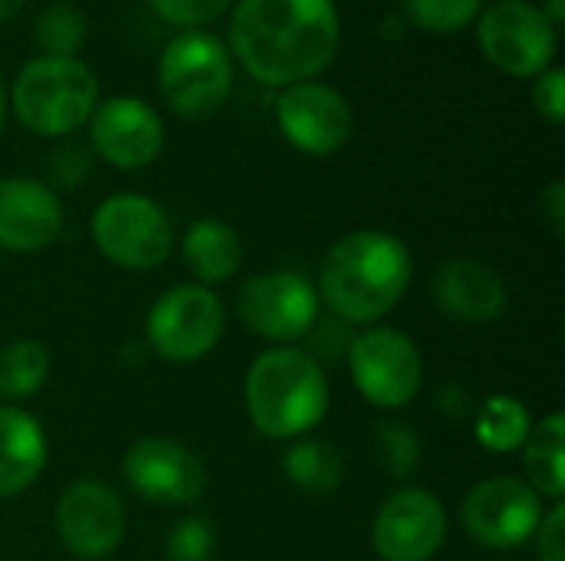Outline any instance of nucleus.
Masks as SVG:
<instances>
[{"label":"nucleus","mask_w":565,"mask_h":561,"mask_svg":"<svg viewBox=\"0 0 565 561\" xmlns=\"http://www.w3.org/2000/svg\"><path fill=\"white\" fill-rule=\"evenodd\" d=\"M565 417L556 410L546 420H540L526 443H523V466L530 476V486L540 499L563 503L565 496Z\"/></svg>","instance_id":"21"},{"label":"nucleus","mask_w":565,"mask_h":561,"mask_svg":"<svg viewBox=\"0 0 565 561\" xmlns=\"http://www.w3.org/2000/svg\"><path fill=\"white\" fill-rule=\"evenodd\" d=\"M245 410L258 433L271 440H295L315 430L328 413L324 367L301 347L258 354L245 377Z\"/></svg>","instance_id":"3"},{"label":"nucleus","mask_w":565,"mask_h":561,"mask_svg":"<svg viewBox=\"0 0 565 561\" xmlns=\"http://www.w3.org/2000/svg\"><path fill=\"white\" fill-rule=\"evenodd\" d=\"M63 231L60 195L36 179H0V248L13 255H36Z\"/></svg>","instance_id":"18"},{"label":"nucleus","mask_w":565,"mask_h":561,"mask_svg":"<svg viewBox=\"0 0 565 561\" xmlns=\"http://www.w3.org/2000/svg\"><path fill=\"white\" fill-rule=\"evenodd\" d=\"M348 364L361 397L381 410L407 407L424 387V360L414 344L397 327H371L358 334L348 347Z\"/></svg>","instance_id":"9"},{"label":"nucleus","mask_w":565,"mask_h":561,"mask_svg":"<svg viewBox=\"0 0 565 561\" xmlns=\"http://www.w3.org/2000/svg\"><path fill=\"white\" fill-rule=\"evenodd\" d=\"M543 499L536 489L513 476H493L477 483L463 499V529L477 546L516 549L536 536L543 519Z\"/></svg>","instance_id":"12"},{"label":"nucleus","mask_w":565,"mask_h":561,"mask_svg":"<svg viewBox=\"0 0 565 561\" xmlns=\"http://www.w3.org/2000/svg\"><path fill=\"white\" fill-rule=\"evenodd\" d=\"M23 3H26V0H0V23L10 20V17H17V13L23 10Z\"/></svg>","instance_id":"36"},{"label":"nucleus","mask_w":565,"mask_h":561,"mask_svg":"<svg viewBox=\"0 0 565 561\" xmlns=\"http://www.w3.org/2000/svg\"><path fill=\"white\" fill-rule=\"evenodd\" d=\"M318 288L298 271L252 274L238 291V317L265 341L295 344L318 324Z\"/></svg>","instance_id":"10"},{"label":"nucleus","mask_w":565,"mask_h":561,"mask_svg":"<svg viewBox=\"0 0 565 561\" xmlns=\"http://www.w3.org/2000/svg\"><path fill=\"white\" fill-rule=\"evenodd\" d=\"M530 430H533V420H530L526 403L510 393H493L477 410V440L490 453L507 456V453L523 450Z\"/></svg>","instance_id":"22"},{"label":"nucleus","mask_w":565,"mask_h":561,"mask_svg":"<svg viewBox=\"0 0 565 561\" xmlns=\"http://www.w3.org/2000/svg\"><path fill=\"white\" fill-rule=\"evenodd\" d=\"M93 241L116 268L152 271L172 251V225L152 198L119 192L103 198L93 212Z\"/></svg>","instance_id":"7"},{"label":"nucleus","mask_w":565,"mask_h":561,"mask_svg":"<svg viewBox=\"0 0 565 561\" xmlns=\"http://www.w3.org/2000/svg\"><path fill=\"white\" fill-rule=\"evenodd\" d=\"M235 0H149V7L182 30H202L205 23H215Z\"/></svg>","instance_id":"29"},{"label":"nucleus","mask_w":565,"mask_h":561,"mask_svg":"<svg viewBox=\"0 0 565 561\" xmlns=\"http://www.w3.org/2000/svg\"><path fill=\"white\" fill-rule=\"evenodd\" d=\"M56 536L63 549L79 561L109 559L126 536V509L99 479H76L56 503L53 513Z\"/></svg>","instance_id":"14"},{"label":"nucleus","mask_w":565,"mask_h":561,"mask_svg":"<svg viewBox=\"0 0 565 561\" xmlns=\"http://www.w3.org/2000/svg\"><path fill=\"white\" fill-rule=\"evenodd\" d=\"M50 377V350L40 341H13L0 350V397L26 400L43 390Z\"/></svg>","instance_id":"24"},{"label":"nucleus","mask_w":565,"mask_h":561,"mask_svg":"<svg viewBox=\"0 0 565 561\" xmlns=\"http://www.w3.org/2000/svg\"><path fill=\"white\" fill-rule=\"evenodd\" d=\"M89 172V155L79 145H63L53 159H50V175L56 185L73 188L83 182V175Z\"/></svg>","instance_id":"32"},{"label":"nucleus","mask_w":565,"mask_h":561,"mask_svg":"<svg viewBox=\"0 0 565 561\" xmlns=\"http://www.w3.org/2000/svg\"><path fill=\"white\" fill-rule=\"evenodd\" d=\"M430 298L444 317L470 327L497 324L510 308L503 278L480 258L444 261L430 281Z\"/></svg>","instance_id":"17"},{"label":"nucleus","mask_w":565,"mask_h":561,"mask_svg":"<svg viewBox=\"0 0 565 561\" xmlns=\"http://www.w3.org/2000/svg\"><path fill=\"white\" fill-rule=\"evenodd\" d=\"M129 489L152 506H192L209 489L205 463L179 440L142 436L122 456Z\"/></svg>","instance_id":"11"},{"label":"nucleus","mask_w":565,"mask_h":561,"mask_svg":"<svg viewBox=\"0 0 565 561\" xmlns=\"http://www.w3.org/2000/svg\"><path fill=\"white\" fill-rule=\"evenodd\" d=\"M215 546V526L205 516H185L166 536V561H212Z\"/></svg>","instance_id":"28"},{"label":"nucleus","mask_w":565,"mask_h":561,"mask_svg":"<svg viewBox=\"0 0 565 561\" xmlns=\"http://www.w3.org/2000/svg\"><path fill=\"white\" fill-rule=\"evenodd\" d=\"M285 476L291 486L305 489V493H334L344 483V456L338 446L324 443V440H301L295 443L285 460Z\"/></svg>","instance_id":"23"},{"label":"nucleus","mask_w":565,"mask_h":561,"mask_svg":"<svg viewBox=\"0 0 565 561\" xmlns=\"http://www.w3.org/2000/svg\"><path fill=\"white\" fill-rule=\"evenodd\" d=\"M89 142L96 155L116 169H146L166 149V126L149 103L136 96H113L93 109Z\"/></svg>","instance_id":"16"},{"label":"nucleus","mask_w":565,"mask_h":561,"mask_svg":"<svg viewBox=\"0 0 565 561\" xmlns=\"http://www.w3.org/2000/svg\"><path fill=\"white\" fill-rule=\"evenodd\" d=\"M86 13L70 0L46 3L33 23V40L43 50V56H76L86 43Z\"/></svg>","instance_id":"25"},{"label":"nucleus","mask_w":565,"mask_h":561,"mask_svg":"<svg viewBox=\"0 0 565 561\" xmlns=\"http://www.w3.org/2000/svg\"><path fill=\"white\" fill-rule=\"evenodd\" d=\"M7 103L26 132L60 139L89 122L99 79L79 56H36L17 73Z\"/></svg>","instance_id":"4"},{"label":"nucleus","mask_w":565,"mask_h":561,"mask_svg":"<svg viewBox=\"0 0 565 561\" xmlns=\"http://www.w3.org/2000/svg\"><path fill=\"white\" fill-rule=\"evenodd\" d=\"M536 552L540 561H565V506L563 503H553L540 526H536Z\"/></svg>","instance_id":"31"},{"label":"nucleus","mask_w":565,"mask_h":561,"mask_svg":"<svg viewBox=\"0 0 565 561\" xmlns=\"http://www.w3.org/2000/svg\"><path fill=\"white\" fill-rule=\"evenodd\" d=\"M483 0H404V17L427 33H457L477 23Z\"/></svg>","instance_id":"27"},{"label":"nucleus","mask_w":565,"mask_h":561,"mask_svg":"<svg viewBox=\"0 0 565 561\" xmlns=\"http://www.w3.org/2000/svg\"><path fill=\"white\" fill-rule=\"evenodd\" d=\"M414 278L407 245L377 228H361L338 238L324 261L318 298L344 324H374L397 308Z\"/></svg>","instance_id":"2"},{"label":"nucleus","mask_w":565,"mask_h":561,"mask_svg":"<svg viewBox=\"0 0 565 561\" xmlns=\"http://www.w3.org/2000/svg\"><path fill=\"white\" fill-rule=\"evenodd\" d=\"M540 10H543V17H546L556 30L565 23V0H543Z\"/></svg>","instance_id":"35"},{"label":"nucleus","mask_w":565,"mask_h":561,"mask_svg":"<svg viewBox=\"0 0 565 561\" xmlns=\"http://www.w3.org/2000/svg\"><path fill=\"white\" fill-rule=\"evenodd\" d=\"M7 109H10V103H7V89H3V79H0V132H3V122H7Z\"/></svg>","instance_id":"37"},{"label":"nucleus","mask_w":565,"mask_h":561,"mask_svg":"<svg viewBox=\"0 0 565 561\" xmlns=\"http://www.w3.org/2000/svg\"><path fill=\"white\" fill-rule=\"evenodd\" d=\"M46 466V433L20 407H0V499L26 493Z\"/></svg>","instance_id":"19"},{"label":"nucleus","mask_w":565,"mask_h":561,"mask_svg":"<svg viewBox=\"0 0 565 561\" xmlns=\"http://www.w3.org/2000/svg\"><path fill=\"white\" fill-rule=\"evenodd\" d=\"M374 446H377V460L381 466L394 476V479H407L417 473L420 460H424V446L420 436L397 420H384L374 427Z\"/></svg>","instance_id":"26"},{"label":"nucleus","mask_w":565,"mask_h":561,"mask_svg":"<svg viewBox=\"0 0 565 561\" xmlns=\"http://www.w3.org/2000/svg\"><path fill=\"white\" fill-rule=\"evenodd\" d=\"M182 261L192 271L195 284H222L235 278L245 261L242 235L222 218H199L182 238Z\"/></svg>","instance_id":"20"},{"label":"nucleus","mask_w":565,"mask_h":561,"mask_svg":"<svg viewBox=\"0 0 565 561\" xmlns=\"http://www.w3.org/2000/svg\"><path fill=\"white\" fill-rule=\"evenodd\" d=\"M540 208H543V215H546V222H550L553 235H556V238H563L565 235V185H563V179H553V182L546 185V192L540 195Z\"/></svg>","instance_id":"33"},{"label":"nucleus","mask_w":565,"mask_h":561,"mask_svg":"<svg viewBox=\"0 0 565 561\" xmlns=\"http://www.w3.org/2000/svg\"><path fill=\"white\" fill-rule=\"evenodd\" d=\"M440 407H444V413H447V417H454V420H457V417H463V413L470 410V393H467V390H460L457 384H450V387L440 393Z\"/></svg>","instance_id":"34"},{"label":"nucleus","mask_w":565,"mask_h":561,"mask_svg":"<svg viewBox=\"0 0 565 561\" xmlns=\"http://www.w3.org/2000/svg\"><path fill=\"white\" fill-rule=\"evenodd\" d=\"M225 334V308L212 288L179 284L166 291L146 317V347L172 364L209 357Z\"/></svg>","instance_id":"8"},{"label":"nucleus","mask_w":565,"mask_h":561,"mask_svg":"<svg viewBox=\"0 0 565 561\" xmlns=\"http://www.w3.org/2000/svg\"><path fill=\"white\" fill-rule=\"evenodd\" d=\"M447 509L427 489L394 493L371 529V549L381 561H430L447 542Z\"/></svg>","instance_id":"15"},{"label":"nucleus","mask_w":565,"mask_h":561,"mask_svg":"<svg viewBox=\"0 0 565 561\" xmlns=\"http://www.w3.org/2000/svg\"><path fill=\"white\" fill-rule=\"evenodd\" d=\"M235 86L228 46L209 30L175 33L159 56V93L182 119L215 116Z\"/></svg>","instance_id":"5"},{"label":"nucleus","mask_w":565,"mask_h":561,"mask_svg":"<svg viewBox=\"0 0 565 561\" xmlns=\"http://www.w3.org/2000/svg\"><path fill=\"white\" fill-rule=\"evenodd\" d=\"M232 56L262 86L315 79L338 53L341 17L334 0H238L228 23Z\"/></svg>","instance_id":"1"},{"label":"nucleus","mask_w":565,"mask_h":561,"mask_svg":"<svg viewBox=\"0 0 565 561\" xmlns=\"http://www.w3.org/2000/svg\"><path fill=\"white\" fill-rule=\"evenodd\" d=\"M559 30L530 0H493L477 17L480 53L507 76L536 79L553 66Z\"/></svg>","instance_id":"6"},{"label":"nucleus","mask_w":565,"mask_h":561,"mask_svg":"<svg viewBox=\"0 0 565 561\" xmlns=\"http://www.w3.org/2000/svg\"><path fill=\"white\" fill-rule=\"evenodd\" d=\"M533 106L550 126H563L565 119V73L559 66L543 69L533 79Z\"/></svg>","instance_id":"30"},{"label":"nucleus","mask_w":565,"mask_h":561,"mask_svg":"<svg viewBox=\"0 0 565 561\" xmlns=\"http://www.w3.org/2000/svg\"><path fill=\"white\" fill-rule=\"evenodd\" d=\"M275 119L281 136L305 155H334L354 136L351 103L318 79L285 86L275 99Z\"/></svg>","instance_id":"13"}]
</instances>
